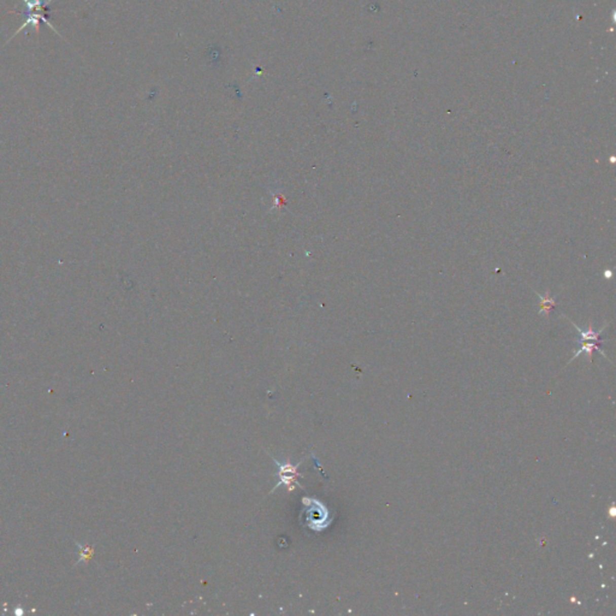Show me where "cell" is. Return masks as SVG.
Masks as SVG:
<instances>
[{
	"label": "cell",
	"mask_w": 616,
	"mask_h": 616,
	"mask_svg": "<svg viewBox=\"0 0 616 616\" xmlns=\"http://www.w3.org/2000/svg\"><path fill=\"white\" fill-rule=\"evenodd\" d=\"M563 318H566L567 320H569L570 322H572V325H573V327L575 328V329H576V331H578L579 334H580V340H582V342H583V341H593V342H598V343H602L601 338H599V337H601V334H602L603 331H604V329L608 327V324L603 325V327H602L601 329H599L598 331H595V329H593L592 322L590 321L588 330H582V329H580V328L578 327V325L575 324V322L570 320V319H569L568 317H566V315H563Z\"/></svg>",
	"instance_id": "cell-3"
},
{
	"label": "cell",
	"mask_w": 616,
	"mask_h": 616,
	"mask_svg": "<svg viewBox=\"0 0 616 616\" xmlns=\"http://www.w3.org/2000/svg\"><path fill=\"white\" fill-rule=\"evenodd\" d=\"M534 294L537 295V298L540 300V309H539V315H544V317H549V312L553 309L555 306H556V299L553 298V296H550L549 290H547V294L544 296L540 295L539 293L534 292Z\"/></svg>",
	"instance_id": "cell-5"
},
{
	"label": "cell",
	"mask_w": 616,
	"mask_h": 616,
	"mask_svg": "<svg viewBox=\"0 0 616 616\" xmlns=\"http://www.w3.org/2000/svg\"><path fill=\"white\" fill-rule=\"evenodd\" d=\"M609 161H610V163H612V164H614V163H615V161H616V159H615V157H614V156H611V157H610V159H609Z\"/></svg>",
	"instance_id": "cell-7"
},
{
	"label": "cell",
	"mask_w": 616,
	"mask_h": 616,
	"mask_svg": "<svg viewBox=\"0 0 616 616\" xmlns=\"http://www.w3.org/2000/svg\"><path fill=\"white\" fill-rule=\"evenodd\" d=\"M599 344H601V343H598V342H593V341H592V342H589V341H583L582 348H580L579 350H576L575 353H574V356L572 357V359H570V360L568 361V364H569V363H572V361H573L574 359H576V357H578V356L580 355V354H583V353H586V354H588L590 363L592 364L593 351H595V350H597L598 353H601L602 355L605 357V359H608L607 355H605V353H604V351H603V350L601 349V348H599Z\"/></svg>",
	"instance_id": "cell-4"
},
{
	"label": "cell",
	"mask_w": 616,
	"mask_h": 616,
	"mask_svg": "<svg viewBox=\"0 0 616 616\" xmlns=\"http://www.w3.org/2000/svg\"><path fill=\"white\" fill-rule=\"evenodd\" d=\"M51 2H52V0H50V2H44V0H23V3L25 5V10L24 11H21L19 14H21L22 16H24L25 22L21 28H18V30L16 31L14 37L19 34V31H22L24 28H27V27L34 28L35 31L38 33L40 22H45L47 25H50L51 29H53V30L56 31V29L53 28V25L50 23V14H51L50 3Z\"/></svg>",
	"instance_id": "cell-1"
},
{
	"label": "cell",
	"mask_w": 616,
	"mask_h": 616,
	"mask_svg": "<svg viewBox=\"0 0 616 616\" xmlns=\"http://www.w3.org/2000/svg\"><path fill=\"white\" fill-rule=\"evenodd\" d=\"M604 277H605V278H608V279H609V278H611V277H612V272H611V271H609V270L604 271Z\"/></svg>",
	"instance_id": "cell-6"
},
{
	"label": "cell",
	"mask_w": 616,
	"mask_h": 616,
	"mask_svg": "<svg viewBox=\"0 0 616 616\" xmlns=\"http://www.w3.org/2000/svg\"><path fill=\"white\" fill-rule=\"evenodd\" d=\"M272 460H273V462H275L276 466L279 468V478H280V482L277 484L275 488H273V490L278 488V486L282 485V484H284V485L286 486V489H288V491H293V489L295 490V485H298L299 488L304 489V486L300 485L298 480H296L298 477H304L302 474H300L298 472V467L301 464L302 461L301 462H299L298 464H292V463H280L275 459V457H272Z\"/></svg>",
	"instance_id": "cell-2"
}]
</instances>
